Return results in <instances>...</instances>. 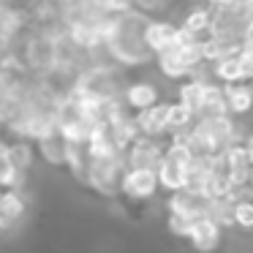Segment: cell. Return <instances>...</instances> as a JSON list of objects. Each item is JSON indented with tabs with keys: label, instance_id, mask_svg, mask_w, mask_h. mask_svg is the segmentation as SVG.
I'll return each mask as SVG.
<instances>
[{
	"label": "cell",
	"instance_id": "6da1fadb",
	"mask_svg": "<svg viewBox=\"0 0 253 253\" xmlns=\"http://www.w3.org/2000/svg\"><path fill=\"white\" fill-rule=\"evenodd\" d=\"M150 19L144 11H128L112 17L109 28H106V52L112 60L123 63V66H142L155 55L147 44V30H150Z\"/></svg>",
	"mask_w": 253,
	"mask_h": 253
},
{
	"label": "cell",
	"instance_id": "7a4b0ae2",
	"mask_svg": "<svg viewBox=\"0 0 253 253\" xmlns=\"http://www.w3.org/2000/svg\"><path fill=\"white\" fill-rule=\"evenodd\" d=\"M164 161V147L155 142V136H139L131 147L126 150V164L128 169H155L158 171Z\"/></svg>",
	"mask_w": 253,
	"mask_h": 253
},
{
	"label": "cell",
	"instance_id": "3957f363",
	"mask_svg": "<svg viewBox=\"0 0 253 253\" xmlns=\"http://www.w3.org/2000/svg\"><path fill=\"white\" fill-rule=\"evenodd\" d=\"M39 150L49 164H68L71 139L66 136V131H63L60 126H57V120H55V126H52L49 131L39 136Z\"/></svg>",
	"mask_w": 253,
	"mask_h": 253
},
{
	"label": "cell",
	"instance_id": "277c9868",
	"mask_svg": "<svg viewBox=\"0 0 253 253\" xmlns=\"http://www.w3.org/2000/svg\"><path fill=\"white\" fill-rule=\"evenodd\" d=\"M161 185L155 169H128L123 177V193L131 199H150Z\"/></svg>",
	"mask_w": 253,
	"mask_h": 253
},
{
	"label": "cell",
	"instance_id": "5b68a950",
	"mask_svg": "<svg viewBox=\"0 0 253 253\" xmlns=\"http://www.w3.org/2000/svg\"><path fill=\"white\" fill-rule=\"evenodd\" d=\"M169 109L171 104H153L147 109H139L136 123L144 136H161L169 131Z\"/></svg>",
	"mask_w": 253,
	"mask_h": 253
},
{
	"label": "cell",
	"instance_id": "8992f818",
	"mask_svg": "<svg viewBox=\"0 0 253 253\" xmlns=\"http://www.w3.org/2000/svg\"><path fill=\"white\" fill-rule=\"evenodd\" d=\"M147 44L155 55L166 49H174V46L182 44V30L174 28V25H166V22H153L147 30Z\"/></svg>",
	"mask_w": 253,
	"mask_h": 253
},
{
	"label": "cell",
	"instance_id": "52a82bcc",
	"mask_svg": "<svg viewBox=\"0 0 253 253\" xmlns=\"http://www.w3.org/2000/svg\"><path fill=\"white\" fill-rule=\"evenodd\" d=\"M185 177H188V164H182L180 158L164 153V161L158 166L161 185L169 188V191H180V188H185Z\"/></svg>",
	"mask_w": 253,
	"mask_h": 253
},
{
	"label": "cell",
	"instance_id": "ba28073f",
	"mask_svg": "<svg viewBox=\"0 0 253 253\" xmlns=\"http://www.w3.org/2000/svg\"><path fill=\"white\" fill-rule=\"evenodd\" d=\"M191 242L199 248V251H212L215 245H218V237H220V231H218V220L215 218H210V215H204V218H196L193 220V226H191Z\"/></svg>",
	"mask_w": 253,
	"mask_h": 253
},
{
	"label": "cell",
	"instance_id": "9c48e42d",
	"mask_svg": "<svg viewBox=\"0 0 253 253\" xmlns=\"http://www.w3.org/2000/svg\"><path fill=\"white\" fill-rule=\"evenodd\" d=\"M226 98H229V109L234 115H245L248 109L253 106V90L242 82H229L226 84Z\"/></svg>",
	"mask_w": 253,
	"mask_h": 253
},
{
	"label": "cell",
	"instance_id": "30bf717a",
	"mask_svg": "<svg viewBox=\"0 0 253 253\" xmlns=\"http://www.w3.org/2000/svg\"><path fill=\"white\" fill-rule=\"evenodd\" d=\"M204 98H207V82H202V79H193V82H188V84L180 87V101L196 117H199V112H202V106H204Z\"/></svg>",
	"mask_w": 253,
	"mask_h": 253
},
{
	"label": "cell",
	"instance_id": "8fae6325",
	"mask_svg": "<svg viewBox=\"0 0 253 253\" xmlns=\"http://www.w3.org/2000/svg\"><path fill=\"white\" fill-rule=\"evenodd\" d=\"M126 104L131 106V109H147V106L158 104V93H155L153 84H131V87L126 90Z\"/></svg>",
	"mask_w": 253,
	"mask_h": 253
},
{
	"label": "cell",
	"instance_id": "7c38bea8",
	"mask_svg": "<svg viewBox=\"0 0 253 253\" xmlns=\"http://www.w3.org/2000/svg\"><path fill=\"white\" fill-rule=\"evenodd\" d=\"M215 77L229 82H242V66H240V49L223 55L220 60H215Z\"/></svg>",
	"mask_w": 253,
	"mask_h": 253
},
{
	"label": "cell",
	"instance_id": "4fadbf2b",
	"mask_svg": "<svg viewBox=\"0 0 253 253\" xmlns=\"http://www.w3.org/2000/svg\"><path fill=\"white\" fill-rule=\"evenodd\" d=\"M193 120H196V115H193L182 101H177V104H171V109H169V131H166V133L174 136V133L188 131V128L193 126Z\"/></svg>",
	"mask_w": 253,
	"mask_h": 253
},
{
	"label": "cell",
	"instance_id": "5bb4252c",
	"mask_svg": "<svg viewBox=\"0 0 253 253\" xmlns=\"http://www.w3.org/2000/svg\"><path fill=\"white\" fill-rule=\"evenodd\" d=\"M240 66H242V82L253 79V46H242L240 49Z\"/></svg>",
	"mask_w": 253,
	"mask_h": 253
},
{
	"label": "cell",
	"instance_id": "9a60e30c",
	"mask_svg": "<svg viewBox=\"0 0 253 253\" xmlns=\"http://www.w3.org/2000/svg\"><path fill=\"white\" fill-rule=\"evenodd\" d=\"M169 223H171V231H174V234H180V237H188V234H191V226H193V220H191V218H182V215H174V212H171Z\"/></svg>",
	"mask_w": 253,
	"mask_h": 253
},
{
	"label": "cell",
	"instance_id": "2e32d148",
	"mask_svg": "<svg viewBox=\"0 0 253 253\" xmlns=\"http://www.w3.org/2000/svg\"><path fill=\"white\" fill-rule=\"evenodd\" d=\"M6 226H8V220H6V215H3V212H0V231H3V229H6Z\"/></svg>",
	"mask_w": 253,
	"mask_h": 253
}]
</instances>
